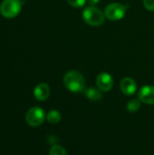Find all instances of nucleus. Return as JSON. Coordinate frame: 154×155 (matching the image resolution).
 Instances as JSON below:
<instances>
[{
    "mask_svg": "<svg viewBox=\"0 0 154 155\" xmlns=\"http://www.w3.org/2000/svg\"><path fill=\"white\" fill-rule=\"evenodd\" d=\"M25 1L22 0H4L0 5V13L4 17L14 18L21 11Z\"/></svg>",
    "mask_w": 154,
    "mask_h": 155,
    "instance_id": "7ed1b4c3",
    "label": "nucleus"
},
{
    "mask_svg": "<svg viewBox=\"0 0 154 155\" xmlns=\"http://www.w3.org/2000/svg\"><path fill=\"white\" fill-rule=\"evenodd\" d=\"M44 112L40 107H32L25 114V121L28 125L32 127H37L41 125L44 121Z\"/></svg>",
    "mask_w": 154,
    "mask_h": 155,
    "instance_id": "39448f33",
    "label": "nucleus"
},
{
    "mask_svg": "<svg viewBox=\"0 0 154 155\" xmlns=\"http://www.w3.org/2000/svg\"><path fill=\"white\" fill-rule=\"evenodd\" d=\"M141 101L138 99H132L127 104V110L131 113H134L138 111L141 107Z\"/></svg>",
    "mask_w": 154,
    "mask_h": 155,
    "instance_id": "f8f14e48",
    "label": "nucleus"
},
{
    "mask_svg": "<svg viewBox=\"0 0 154 155\" xmlns=\"http://www.w3.org/2000/svg\"><path fill=\"white\" fill-rule=\"evenodd\" d=\"M68 4L70 5H72L73 7H75V8H81V7H84L86 4V0H67Z\"/></svg>",
    "mask_w": 154,
    "mask_h": 155,
    "instance_id": "4468645a",
    "label": "nucleus"
},
{
    "mask_svg": "<svg viewBox=\"0 0 154 155\" xmlns=\"http://www.w3.org/2000/svg\"><path fill=\"white\" fill-rule=\"evenodd\" d=\"M102 91H100L99 89H96L94 87H90V88H86L84 93L85 94V96L91 100V101H99L102 98Z\"/></svg>",
    "mask_w": 154,
    "mask_h": 155,
    "instance_id": "9d476101",
    "label": "nucleus"
},
{
    "mask_svg": "<svg viewBox=\"0 0 154 155\" xmlns=\"http://www.w3.org/2000/svg\"><path fill=\"white\" fill-rule=\"evenodd\" d=\"M120 88L122 92L128 96H131L135 94L137 91V84L135 81L131 77H124L120 83Z\"/></svg>",
    "mask_w": 154,
    "mask_h": 155,
    "instance_id": "6e6552de",
    "label": "nucleus"
},
{
    "mask_svg": "<svg viewBox=\"0 0 154 155\" xmlns=\"http://www.w3.org/2000/svg\"><path fill=\"white\" fill-rule=\"evenodd\" d=\"M64 84L73 93H80L85 90V79L80 72L75 70H71L64 74Z\"/></svg>",
    "mask_w": 154,
    "mask_h": 155,
    "instance_id": "f257e3e1",
    "label": "nucleus"
},
{
    "mask_svg": "<svg viewBox=\"0 0 154 155\" xmlns=\"http://www.w3.org/2000/svg\"><path fill=\"white\" fill-rule=\"evenodd\" d=\"M61 118H62L61 114H60L58 111H56V110H51V111L47 114V115H46L47 121H48L50 124H58V123L61 121Z\"/></svg>",
    "mask_w": 154,
    "mask_h": 155,
    "instance_id": "9b49d317",
    "label": "nucleus"
},
{
    "mask_svg": "<svg viewBox=\"0 0 154 155\" xmlns=\"http://www.w3.org/2000/svg\"><path fill=\"white\" fill-rule=\"evenodd\" d=\"M138 98L141 102L147 104H154V86L144 85L138 93Z\"/></svg>",
    "mask_w": 154,
    "mask_h": 155,
    "instance_id": "0eeeda50",
    "label": "nucleus"
},
{
    "mask_svg": "<svg viewBox=\"0 0 154 155\" xmlns=\"http://www.w3.org/2000/svg\"><path fill=\"white\" fill-rule=\"evenodd\" d=\"M83 19L89 25L100 26L104 23L105 15L104 13H103V11H101L99 8L89 5L83 11Z\"/></svg>",
    "mask_w": 154,
    "mask_h": 155,
    "instance_id": "f03ea898",
    "label": "nucleus"
},
{
    "mask_svg": "<svg viewBox=\"0 0 154 155\" xmlns=\"http://www.w3.org/2000/svg\"><path fill=\"white\" fill-rule=\"evenodd\" d=\"M96 84L100 91L109 92L113 86V79L111 74L106 72L101 73L96 79Z\"/></svg>",
    "mask_w": 154,
    "mask_h": 155,
    "instance_id": "423d86ee",
    "label": "nucleus"
},
{
    "mask_svg": "<svg viewBox=\"0 0 154 155\" xmlns=\"http://www.w3.org/2000/svg\"><path fill=\"white\" fill-rule=\"evenodd\" d=\"M144 7L149 11H154V0H143Z\"/></svg>",
    "mask_w": 154,
    "mask_h": 155,
    "instance_id": "2eb2a0df",
    "label": "nucleus"
},
{
    "mask_svg": "<svg viewBox=\"0 0 154 155\" xmlns=\"http://www.w3.org/2000/svg\"><path fill=\"white\" fill-rule=\"evenodd\" d=\"M49 155H68V153L64 147L60 145H54L49 152Z\"/></svg>",
    "mask_w": 154,
    "mask_h": 155,
    "instance_id": "ddd939ff",
    "label": "nucleus"
},
{
    "mask_svg": "<svg viewBox=\"0 0 154 155\" xmlns=\"http://www.w3.org/2000/svg\"><path fill=\"white\" fill-rule=\"evenodd\" d=\"M86 1L88 2L90 5H93V6H95L100 2V0H86Z\"/></svg>",
    "mask_w": 154,
    "mask_h": 155,
    "instance_id": "dca6fc26",
    "label": "nucleus"
},
{
    "mask_svg": "<svg viewBox=\"0 0 154 155\" xmlns=\"http://www.w3.org/2000/svg\"><path fill=\"white\" fill-rule=\"evenodd\" d=\"M103 13L105 18L111 21H118L124 17L126 14V8L121 3H112L105 7Z\"/></svg>",
    "mask_w": 154,
    "mask_h": 155,
    "instance_id": "20e7f679",
    "label": "nucleus"
},
{
    "mask_svg": "<svg viewBox=\"0 0 154 155\" xmlns=\"http://www.w3.org/2000/svg\"><path fill=\"white\" fill-rule=\"evenodd\" d=\"M34 95L38 101H45L50 95V88L48 84L44 83L37 84L34 90Z\"/></svg>",
    "mask_w": 154,
    "mask_h": 155,
    "instance_id": "1a4fd4ad",
    "label": "nucleus"
}]
</instances>
